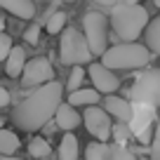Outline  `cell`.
I'll return each instance as SVG.
<instances>
[{
    "mask_svg": "<svg viewBox=\"0 0 160 160\" xmlns=\"http://www.w3.org/2000/svg\"><path fill=\"white\" fill-rule=\"evenodd\" d=\"M61 94H64V85L52 80L47 85L38 87L33 94H28L12 113V120L14 125L24 132H35L45 125L47 120H52L59 111V106L64 104L61 101Z\"/></svg>",
    "mask_w": 160,
    "mask_h": 160,
    "instance_id": "6da1fadb",
    "label": "cell"
},
{
    "mask_svg": "<svg viewBox=\"0 0 160 160\" xmlns=\"http://www.w3.org/2000/svg\"><path fill=\"white\" fill-rule=\"evenodd\" d=\"M108 21L122 42H137L139 35L146 33V26L151 19L146 7H141L139 2H120L113 7Z\"/></svg>",
    "mask_w": 160,
    "mask_h": 160,
    "instance_id": "7a4b0ae2",
    "label": "cell"
},
{
    "mask_svg": "<svg viewBox=\"0 0 160 160\" xmlns=\"http://www.w3.org/2000/svg\"><path fill=\"white\" fill-rule=\"evenodd\" d=\"M151 61V50L139 42H120L106 50L101 57V64L111 71H132V68H144Z\"/></svg>",
    "mask_w": 160,
    "mask_h": 160,
    "instance_id": "3957f363",
    "label": "cell"
},
{
    "mask_svg": "<svg viewBox=\"0 0 160 160\" xmlns=\"http://www.w3.org/2000/svg\"><path fill=\"white\" fill-rule=\"evenodd\" d=\"M59 59H61V64H66V66L73 68V66L90 64V61L94 59V54H92L85 35L80 33V31L64 28V33H61V42H59Z\"/></svg>",
    "mask_w": 160,
    "mask_h": 160,
    "instance_id": "277c9868",
    "label": "cell"
},
{
    "mask_svg": "<svg viewBox=\"0 0 160 160\" xmlns=\"http://www.w3.org/2000/svg\"><path fill=\"white\" fill-rule=\"evenodd\" d=\"M108 24L101 12H87L82 17V35L94 57H104L108 50Z\"/></svg>",
    "mask_w": 160,
    "mask_h": 160,
    "instance_id": "5b68a950",
    "label": "cell"
},
{
    "mask_svg": "<svg viewBox=\"0 0 160 160\" xmlns=\"http://www.w3.org/2000/svg\"><path fill=\"white\" fill-rule=\"evenodd\" d=\"M130 101L158 108L160 106V68L146 71L134 80V85L130 87Z\"/></svg>",
    "mask_w": 160,
    "mask_h": 160,
    "instance_id": "8992f818",
    "label": "cell"
},
{
    "mask_svg": "<svg viewBox=\"0 0 160 160\" xmlns=\"http://www.w3.org/2000/svg\"><path fill=\"white\" fill-rule=\"evenodd\" d=\"M82 122H85L87 132L94 137L97 141L106 144L111 139V132H113V120L106 113V108L101 106H90V108L82 111Z\"/></svg>",
    "mask_w": 160,
    "mask_h": 160,
    "instance_id": "52a82bcc",
    "label": "cell"
},
{
    "mask_svg": "<svg viewBox=\"0 0 160 160\" xmlns=\"http://www.w3.org/2000/svg\"><path fill=\"white\" fill-rule=\"evenodd\" d=\"M54 80V68H52L47 57H33L26 61V68L21 73V85L24 87H42Z\"/></svg>",
    "mask_w": 160,
    "mask_h": 160,
    "instance_id": "ba28073f",
    "label": "cell"
},
{
    "mask_svg": "<svg viewBox=\"0 0 160 160\" xmlns=\"http://www.w3.org/2000/svg\"><path fill=\"white\" fill-rule=\"evenodd\" d=\"M87 75H90L92 85H94V90L99 92V94H106V97L115 94L118 87H120V80H118V75H115V71L106 68L101 61H99V64H90Z\"/></svg>",
    "mask_w": 160,
    "mask_h": 160,
    "instance_id": "9c48e42d",
    "label": "cell"
},
{
    "mask_svg": "<svg viewBox=\"0 0 160 160\" xmlns=\"http://www.w3.org/2000/svg\"><path fill=\"white\" fill-rule=\"evenodd\" d=\"M153 120H155V108L153 106L134 104V113H132V120H130L132 134L139 137V141H148L146 134H148V127L153 125Z\"/></svg>",
    "mask_w": 160,
    "mask_h": 160,
    "instance_id": "30bf717a",
    "label": "cell"
},
{
    "mask_svg": "<svg viewBox=\"0 0 160 160\" xmlns=\"http://www.w3.org/2000/svg\"><path fill=\"white\" fill-rule=\"evenodd\" d=\"M104 108H106V113H108L113 120L127 122V125H130L132 113H134V104H132V101L122 99V97H115V94H108L104 99Z\"/></svg>",
    "mask_w": 160,
    "mask_h": 160,
    "instance_id": "8fae6325",
    "label": "cell"
},
{
    "mask_svg": "<svg viewBox=\"0 0 160 160\" xmlns=\"http://www.w3.org/2000/svg\"><path fill=\"white\" fill-rule=\"evenodd\" d=\"M54 120H57V125H59V130H64V132H73L75 127L82 122V115L78 113V108H75V106H71V104H61V106H59V111H57V115H54Z\"/></svg>",
    "mask_w": 160,
    "mask_h": 160,
    "instance_id": "7c38bea8",
    "label": "cell"
},
{
    "mask_svg": "<svg viewBox=\"0 0 160 160\" xmlns=\"http://www.w3.org/2000/svg\"><path fill=\"white\" fill-rule=\"evenodd\" d=\"M0 7L7 10L17 19H33L35 17V5L33 0H0Z\"/></svg>",
    "mask_w": 160,
    "mask_h": 160,
    "instance_id": "4fadbf2b",
    "label": "cell"
},
{
    "mask_svg": "<svg viewBox=\"0 0 160 160\" xmlns=\"http://www.w3.org/2000/svg\"><path fill=\"white\" fill-rule=\"evenodd\" d=\"M26 52H24V47H19V45H14L12 47V52H10V57H7V61H5V73L10 75V78H21V73H24V68H26Z\"/></svg>",
    "mask_w": 160,
    "mask_h": 160,
    "instance_id": "5bb4252c",
    "label": "cell"
},
{
    "mask_svg": "<svg viewBox=\"0 0 160 160\" xmlns=\"http://www.w3.org/2000/svg\"><path fill=\"white\" fill-rule=\"evenodd\" d=\"M97 101H101V94L97 90H78V92H71L68 94V104L71 106H82V108H90V106H97Z\"/></svg>",
    "mask_w": 160,
    "mask_h": 160,
    "instance_id": "9a60e30c",
    "label": "cell"
},
{
    "mask_svg": "<svg viewBox=\"0 0 160 160\" xmlns=\"http://www.w3.org/2000/svg\"><path fill=\"white\" fill-rule=\"evenodd\" d=\"M80 155V144H78V137L66 132L59 141V160H78Z\"/></svg>",
    "mask_w": 160,
    "mask_h": 160,
    "instance_id": "2e32d148",
    "label": "cell"
},
{
    "mask_svg": "<svg viewBox=\"0 0 160 160\" xmlns=\"http://www.w3.org/2000/svg\"><path fill=\"white\" fill-rule=\"evenodd\" d=\"M144 40H146V47H148L153 54L160 57V14L148 21L146 33H144Z\"/></svg>",
    "mask_w": 160,
    "mask_h": 160,
    "instance_id": "e0dca14e",
    "label": "cell"
},
{
    "mask_svg": "<svg viewBox=\"0 0 160 160\" xmlns=\"http://www.w3.org/2000/svg\"><path fill=\"white\" fill-rule=\"evenodd\" d=\"M21 141L14 132L10 130H0V155H14L19 151Z\"/></svg>",
    "mask_w": 160,
    "mask_h": 160,
    "instance_id": "ac0fdd59",
    "label": "cell"
},
{
    "mask_svg": "<svg viewBox=\"0 0 160 160\" xmlns=\"http://www.w3.org/2000/svg\"><path fill=\"white\" fill-rule=\"evenodd\" d=\"M85 160H111V148L101 141H92L85 146Z\"/></svg>",
    "mask_w": 160,
    "mask_h": 160,
    "instance_id": "d6986e66",
    "label": "cell"
},
{
    "mask_svg": "<svg viewBox=\"0 0 160 160\" xmlns=\"http://www.w3.org/2000/svg\"><path fill=\"white\" fill-rule=\"evenodd\" d=\"M50 153H52V146L47 144V139L33 137V139L28 141V155L31 158H50Z\"/></svg>",
    "mask_w": 160,
    "mask_h": 160,
    "instance_id": "ffe728a7",
    "label": "cell"
},
{
    "mask_svg": "<svg viewBox=\"0 0 160 160\" xmlns=\"http://www.w3.org/2000/svg\"><path fill=\"white\" fill-rule=\"evenodd\" d=\"M64 26H66V14H64V12H52L50 19L45 21V31L50 35L64 33Z\"/></svg>",
    "mask_w": 160,
    "mask_h": 160,
    "instance_id": "44dd1931",
    "label": "cell"
},
{
    "mask_svg": "<svg viewBox=\"0 0 160 160\" xmlns=\"http://www.w3.org/2000/svg\"><path fill=\"white\" fill-rule=\"evenodd\" d=\"M85 75H87V71L82 68V66H73V68H71L68 82H66V87H68V94H71V92L82 90V80H85Z\"/></svg>",
    "mask_w": 160,
    "mask_h": 160,
    "instance_id": "7402d4cb",
    "label": "cell"
},
{
    "mask_svg": "<svg viewBox=\"0 0 160 160\" xmlns=\"http://www.w3.org/2000/svg\"><path fill=\"white\" fill-rule=\"evenodd\" d=\"M132 137H134V134H132V130H130L127 122H115V125H113L111 139L115 141V146H125V141H130Z\"/></svg>",
    "mask_w": 160,
    "mask_h": 160,
    "instance_id": "603a6c76",
    "label": "cell"
},
{
    "mask_svg": "<svg viewBox=\"0 0 160 160\" xmlns=\"http://www.w3.org/2000/svg\"><path fill=\"white\" fill-rule=\"evenodd\" d=\"M12 47H14V45H12V38L5 33V31H0V64H5V61H7Z\"/></svg>",
    "mask_w": 160,
    "mask_h": 160,
    "instance_id": "cb8c5ba5",
    "label": "cell"
},
{
    "mask_svg": "<svg viewBox=\"0 0 160 160\" xmlns=\"http://www.w3.org/2000/svg\"><path fill=\"white\" fill-rule=\"evenodd\" d=\"M111 160H137V158L125 146H113V148H111Z\"/></svg>",
    "mask_w": 160,
    "mask_h": 160,
    "instance_id": "d4e9b609",
    "label": "cell"
},
{
    "mask_svg": "<svg viewBox=\"0 0 160 160\" xmlns=\"http://www.w3.org/2000/svg\"><path fill=\"white\" fill-rule=\"evenodd\" d=\"M151 160H160V120L153 132V139H151Z\"/></svg>",
    "mask_w": 160,
    "mask_h": 160,
    "instance_id": "484cf974",
    "label": "cell"
},
{
    "mask_svg": "<svg viewBox=\"0 0 160 160\" xmlns=\"http://www.w3.org/2000/svg\"><path fill=\"white\" fill-rule=\"evenodd\" d=\"M24 40L28 45H38L40 40V26H28V31H24Z\"/></svg>",
    "mask_w": 160,
    "mask_h": 160,
    "instance_id": "4316f807",
    "label": "cell"
},
{
    "mask_svg": "<svg viewBox=\"0 0 160 160\" xmlns=\"http://www.w3.org/2000/svg\"><path fill=\"white\" fill-rule=\"evenodd\" d=\"M7 104H10V92H7V90H0V108L7 106Z\"/></svg>",
    "mask_w": 160,
    "mask_h": 160,
    "instance_id": "83f0119b",
    "label": "cell"
},
{
    "mask_svg": "<svg viewBox=\"0 0 160 160\" xmlns=\"http://www.w3.org/2000/svg\"><path fill=\"white\" fill-rule=\"evenodd\" d=\"M94 2H99V5H104V7H115V5H120V0H94Z\"/></svg>",
    "mask_w": 160,
    "mask_h": 160,
    "instance_id": "f1b7e54d",
    "label": "cell"
},
{
    "mask_svg": "<svg viewBox=\"0 0 160 160\" xmlns=\"http://www.w3.org/2000/svg\"><path fill=\"white\" fill-rule=\"evenodd\" d=\"M0 160H21V158H14V155H2Z\"/></svg>",
    "mask_w": 160,
    "mask_h": 160,
    "instance_id": "f546056e",
    "label": "cell"
},
{
    "mask_svg": "<svg viewBox=\"0 0 160 160\" xmlns=\"http://www.w3.org/2000/svg\"><path fill=\"white\" fill-rule=\"evenodd\" d=\"M2 26H5V21H2V14H0V31H2Z\"/></svg>",
    "mask_w": 160,
    "mask_h": 160,
    "instance_id": "4dcf8cb0",
    "label": "cell"
},
{
    "mask_svg": "<svg viewBox=\"0 0 160 160\" xmlns=\"http://www.w3.org/2000/svg\"><path fill=\"white\" fill-rule=\"evenodd\" d=\"M153 5H155V7H158V10H160V0H153Z\"/></svg>",
    "mask_w": 160,
    "mask_h": 160,
    "instance_id": "1f68e13d",
    "label": "cell"
},
{
    "mask_svg": "<svg viewBox=\"0 0 160 160\" xmlns=\"http://www.w3.org/2000/svg\"><path fill=\"white\" fill-rule=\"evenodd\" d=\"M0 130H5V127H2V118H0Z\"/></svg>",
    "mask_w": 160,
    "mask_h": 160,
    "instance_id": "d6a6232c",
    "label": "cell"
},
{
    "mask_svg": "<svg viewBox=\"0 0 160 160\" xmlns=\"http://www.w3.org/2000/svg\"><path fill=\"white\" fill-rule=\"evenodd\" d=\"M64 2H75V0H64Z\"/></svg>",
    "mask_w": 160,
    "mask_h": 160,
    "instance_id": "836d02e7",
    "label": "cell"
}]
</instances>
